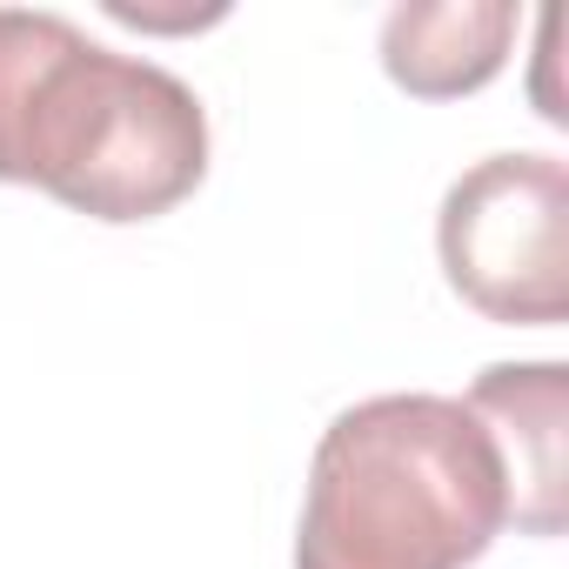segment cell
<instances>
[{
  "mask_svg": "<svg viewBox=\"0 0 569 569\" xmlns=\"http://www.w3.org/2000/svg\"><path fill=\"white\" fill-rule=\"evenodd\" d=\"M562 362H496L469 389V409L489 422L509 469V522L529 536L562 529Z\"/></svg>",
  "mask_w": 569,
  "mask_h": 569,
  "instance_id": "277c9868",
  "label": "cell"
},
{
  "mask_svg": "<svg viewBox=\"0 0 569 569\" xmlns=\"http://www.w3.org/2000/svg\"><path fill=\"white\" fill-rule=\"evenodd\" d=\"M208 174V114L154 61L88 41L61 14L0 8V181L94 221H154Z\"/></svg>",
  "mask_w": 569,
  "mask_h": 569,
  "instance_id": "6da1fadb",
  "label": "cell"
},
{
  "mask_svg": "<svg viewBox=\"0 0 569 569\" xmlns=\"http://www.w3.org/2000/svg\"><path fill=\"white\" fill-rule=\"evenodd\" d=\"M509 522V469L456 396L342 409L309 469L296 569H469Z\"/></svg>",
  "mask_w": 569,
  "mask_h": 569,
  "instance_id": "7a4b0ae2",
  "label": "cell"
},
{
  "mask_svg": "<svg viewBox=\"0 0 569 569\" xmlns=\"http://www.w3.org/2000/svg\"><path fill=\"white\" fill-rule=\"evenodd\" d=\"M449 289L509 329H556L569 316V168L556 154H489L436 221Z\"/></svg>",
  "mask_w": 569,
  "mask_h": 569,
  "instance_id": "3957f363",
  "label": "cell"
},
{
  "mask_svg": "<svg viewBox=\"0 0 569 569\" xmlns=\"http://www.w3.org/2000/svg\"><path fill=\"white\" fill-rule=\"evenodd\" d=\"M509 0H409L382 21V68L416 101H456L502 74L516 41Z\"/></svg>",
  "mask_w": 569,
  "mask_h": 569,
  "instance_id": "5b68a950",
  "label": "cell"
}]
</instances>
